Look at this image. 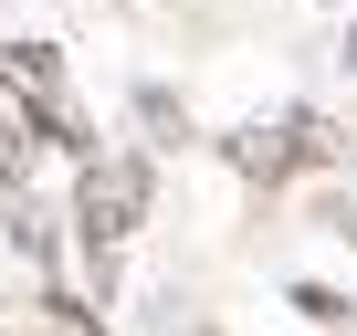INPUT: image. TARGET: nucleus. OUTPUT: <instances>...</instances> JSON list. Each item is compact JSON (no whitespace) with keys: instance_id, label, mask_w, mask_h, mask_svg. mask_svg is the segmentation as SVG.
Returning a JSON list of instances; mask_svg holds the SVG:
<instances>
[{"instance_id":"1","label":"nucleus","mask_w":357,"mask_h":336,"mask_svg":"<svg viewBox=\"0 0 357 336\" xmlns=\"http://www.w3.org/2000/svg\"><path fill=\"white\" fill-rule=\"evenodd\" d=\"M74 221H84V252H95V273H105V252L147 221V168H137V158H84Z\"/></svg>"},{"instance_id":"2","label":"nucleus","mask_w":357,"mask_h":336,"mask_svg":"<svg viewBox=\"0 0 357 336\" xmlns=\"http://www.w3.org/2000/svg\"><path fill=\"white\" fill-rule=\"evenodd\" d=\"M0 74H11V95L32 105L43 147H84V158H95V137H84V116H74V95H63V63H53V43H22Z\"/></svg>"},{"instance_id":"3","label":"nucleus","mask_w":357,"mask_h":336,"mask_svg":"<svg viewBox=\"0 0 357 336\" xmlns=\"http://www.w3.org/2000/svg\"><path fill=\"white\" fill-rule=\"evenodd\" d=\"M32 147H43V126H32V105H22L11 84H0V179H22V168H32Z\"/></svg>"},{"instance_id":"4","label":"nucleus","mask_w":357,"mask_h":336,"mask_svg":"<svg viewBox=\"0 0 357 336\" xmlns=\"http://www.w3.org/2000/svg\"><path fill=\"white\" fill-rule=\"evenodd\" d=\"M43 336H105V326H84L74 305H43Z\"/></svg>"},{"instance_id":"5","label":"nucleus","mask_w":357,"mask_h":336,"mask_svg":"<svg viewBox=\"0 0 357 336\" xmlns=\"http://www.w3.org/2000/svg\"><path fill=\"white\" fill-rule=\"evenodd\" d=\"M347 63H357V32H347Z\"/></svg>"}]
</instances>
